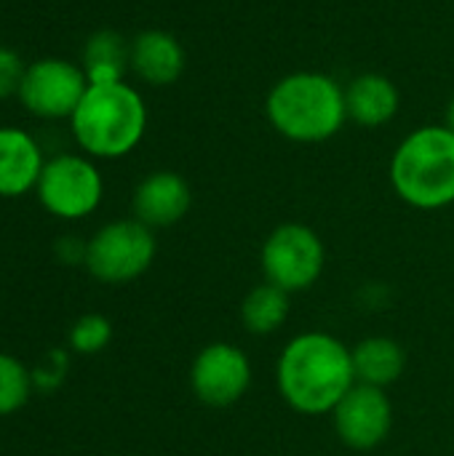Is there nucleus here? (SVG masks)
<instances>
[{
    "label": "nucleus",
    "mask_w": 454,
    "mask_h": 456,
    "mask_svg": "<svg viewBox=\"0 0 454 456\" xmlns=\"http://www.w3.org/2000/svg\"><path fill=\"white\" fill-rule=\"evenodd\" d=\"M393 192L417 211H442L454 203V134L420 126L407 134L388 166Z\"/></svg>",
    "instance_id": "obj_4"
},
{
    "label": "nucleus",
    "mask_w": 454,
    "mask_h": 456,
    "mask_svg": "<svg viewBox=\"0 0 454 456\" xmlns=\"http://www.w3.org/2000/svg\"><path fill=\"white\" fill-rule=\"evenodd\" d=\"M158 254L155 230L139 219H112L86 240L83 267L104 286H126L142 278Z\"/></svg>",
    "instance_id": "obj_5"
},
{
    "label": "nucleus",
    "mask_w": 454,
    "mask_h": 456,
    "mask_svg": "<svg viewBox=\"0 0 454 456\" xmlns=\"http://www.w3.org/2000/svg\"><path fill=\"white\" fill-rule=\"evenodd\" d=\"M444 126L450 128L454 134V96L450 99V104H447V112H444Z\"/></svg>",
    "instance_id": "obj_23"
},
{
    "label": "nucleus",
    "mask_w": 454,
    "mask_h": 456,
    "mask_svg": "<svg viewBox=\"0 0 454 456\" xmlns=\"http://www.w3.org/2000/svg\"><path fill=\"white\" fill-rule=\"evenodd\" d=\"M187 64V53L177 35L166 29H142L131 37V56L128 69L134 77L153 88L174 86Z\"/></svg>",
    "instance_id": "obj_13"
},
{
    "label": "nucleus",
    "mask_w": 454,
    "mask_h": 456,
    "mask_svg": "<svg viewBox=\"0 0 454 456\" xmlns=\"http://www.w3.org/2000/svg\"><path fill=\"white\" fill-rule=\"evenodd\" d=\"M67 123L83 155L94 160H118L131 155L144 139L147 104L126 80L88 83L86 96Z\"/></svg>",
    "instance_id": "obj_3"
},
{
    "label": "nucleus",
    "mask_w": 454,
    "mask_h": 456,
    "mask_svg": "<svg viewBox=\"0 0 454 456\" xmlns=\"http://www.w3.org/2000/svg\"><path fill=\"white\" fill-rule=\"evenodd\" d=\"M128 56L131 40H126L115 29H96L83 45L80 67L86 69L88 83H118L126 80V72H131Z\"/></svg>",
    "instance_id": "obj_16"
},
{
    "label": "nucleus",
    "mask_w": 454,
    "mask_h": 456,
    "mask_svg": "<svg viewBox=\"0 0 454 456\" xmlns=\"http://www.w3.org/2000/svg\"><path fill=\"white\" fill-rule=\"evenodd\" d=\"M56 256L64 262V265H83V259H86V240H80V238H72V235H67V238H62L59 243H56Z\"/></svg>",
    "instance_id": "obj_22"
},
{
    "label": "nucleus",
    "mask_w": 454,
    "mask_h": 456,
    "mask_svg": "<svg viewBox=\"0 0 454 456\" xmlns=\"http://www.w3.org/2000/svg\"><path fill=\"white\" fill-rule=\"evenodd\" d=\"M67 366H70V358H67V353H48V358H45V363L40 366V369H35L32 371V382H35V390H40V393H51V390H56L62 382H64V374H67Z\"/></svg>",
    "instance_id": "obj_21"
},
{
    "label": "nucleus",
    "mask_w": 454,
    "mask_h": 456,
    "mask_svg": "<svg viewBox=\"0 0 454 456\" xmlns=\"http://www.w3.org/2000/svg\"><path fill=\"white\" fill-rule=\"evenodd\" d=\"M193 206V190L177 171L147 174L131 195V216L150 230H166L179 224Z\"/></svg>",
    "instance_id": "obj_11"
},
{
    "label": "nucleus",
    "mask_w": 454,
    "mask_h": 456,
    "mask_svg": "<svg viewBox=\"0 0 454 456\" xmlns=\"http://www.w3.org/2000/svg\"><path fill=\"white\" fill-rule=\"evenodd\" d=\"M35 195L54 219L80 222L102 206L104 176L94 158L83 152H59L45 160Z\"/></svg>",
    "instance_id": "obj_6"
},
{
    "label": "nucleus",
    "mask_w": 454,
    "mask_h": 456,
    "mask_svg": "<svg viewBox=\"0 0 454 456\" xmlns=\"http://www.w3.org/2000/svg\"><path fill=\"white\" fill-rule=\"evenodd\" d=\"M112 342V323L99 313L80 315L67 334V347L75 355H99Z\"/></svg>",
    "instance_id": "obj_19"
},
{
    "label": "nucleus",
    "mask_w": 454,
    "mask_h": 456,
    "mask_svg": "<svg viewBox=\"0 0 454 456\" xmlns=\"http://www.w3.org/2000/svg\"><path fill=\"white\" fill-rule=\"evenodd\" d=\"M276 385L292 411L305 417L332 414L356 385L353 353L329 331H302L284 345Z\"/></svg>",
    "instance_id": "obj_1"
},
{
    "label": "nucleus",
    "mask_w": 454,
    "mask_h": 456,
    "mask_svg": "<svg viewBox=\"0 0 454 456\" xmlns=\"http://www.w3.org/2000/svg\"><path fill=\"white\" fill-rule=\"evenodd\" d=\"M292 294L281 291L278 286L262 281L254 289H249V294L241 302V323L249 334L254 337H270L276 334L286 318H289V302Z\"/></svg>",
    "instance_id": "obj_17"
},
{
    "label": "nucleus",
    "mask_w": 454,
    "mask_h": 456,
    "mask_svg": "<svg viewBox=\"0 0 454 456\" xmlns=\"http://www.w3.org/2000/svg\"><path fill=\"white\" fill-rule=\"evenodd\" d=\"M262 275L286 294L308 291L326 267V246L321 235L302 222H284L270 230L260 251Z\"/></svg>",
    "instance_id": "obj_7"
},
{
    "label": "nucleus",
    "mask_w": 454,
    "mask_h": 456,
    "mask_svg": "<svg viewBox=\"0 0 454 456\" xmlns=\"http://www.w3.org/2000/svg\"><path fill=\"white\" fill-rule=\"evenodd\" d=\"M351 353L356 382L361 385L388 390L393 382L401 379L407 369V350L393 337H367L356 347H351Z\"/></svg>",
    "instance_id": "obj_15"
},
{
    "label": "nucleus",
    "mask_w": 454,
    "mask_h": 456,
    "mask_svg": "<svg viewBox=\"0 0 454 456\" xmlns=\"http://www.w3.org/2000/svg\"><path fill=\"white\" fill-rule=\"evenodd\" d=\"M332 425L340 444L353 452H372L391 436L393 403L385 390L356 382L332 411Z\"/></svg>",
    "instance_id": "obj_10"
},
{
    "label": "nucleus",
    "mask_w": 454,
    "mask_h": 456,
    "mask_svg": "<svg viewBox=\"0 0 454 456\" xmlns=\"http://www.w3.org/2000/svg\"><path fill=\"white\" fill-rule=\"evenodd\" d=\"M40 142L16 126H0V198L13 200L35 192L45 166Z\"/></svg>",
    "instance_id": "obj_12"
},
{
    "label": "nucleus",
    "mask_w": 454,
    "mask_h": 456,
    "mask_svg": "<svg viewBox=\"0 0 454 456\" xmlns=\"http://www.w3.org/2000/svg\"><path fill=\"white\" fill-rule=\"evenodd\" d=\"M86 91L88 77L80 61L43 56L27 64L16 99L37 120H70Z\"/></svg>",
    "instance_id": "obj_8"
},
{
    "label": "nucleus",
    "mask_w": 454,
    "mask_h": 456,
    "mask_svg": "<svg viewBox=\"0 0 454 456\" xmlns=\"http://www.w3.org/2000/svg\"><path fill=\"white\" fill-rule=\"evenodd\" d=\"M265 118L276 134L297 144H321L348 123L345 86L332 75L300 69L284 75L265 99Z\"/></svg>",
    "instance_id": "obj_2"
},
{
    "label": "nucleus",
    "mask_w": 454,
    "mask_h": 456,
    "mask_svg": "<svg viewBox=\"0 0 454 456\" xmlns=\"http://www.w3.org/2000/svg\"><path fill=\"white\" fill-rule=\"evenodd\" d=\"M345 107H348V120H353L356 126L380 128L399 115L401 94L388 75L364 72L345 86Z\"/></svg>",
    "instance_id": "obj_14"
},
{
    "label": "nucleus",
    "mask_w": 454,
    "mask_h": 456,
    "mask_svg": "<svg viewBox=\"0 0 454 456\" xmlns=\"http://www.w3.org/2000/svg\"><path fill=\"white\" fill-rule=\"evenodd\" d=\"M252 387V361L233 342H209L190 366V390L209 409L238 403Z\"/></svg>",
    "instance_id": "obj_9"
},
{
    "label": "nucleus",
    "mask_w": 454,
    "mask_h": 456,
    "mask_svg": "<svg viewBox=\"0 0 454 456\" xmlns=\"http://www.w3.org/2000/svg\"><path fill=\"white\" fill-rule=\"evenodd\" d=\"M24 69H27V64L21 61V56L13 48L0 45V102L19 94Z\"/></svg>",
    "instance_id": "obj_20"
},
{
    "label": "nucleus",
    "mask_w": 454,
    "mask_h": 456,
    "mask_svg": "<svg viewBox=\"0 0 454 456\" xmlns=\"http://www.w3.org/2000/svg\"><path fill=\"white\" fill-rule=\"evenodd\" d=\"M35 393L32 371L13 355L0 353V417H11L27 406Z\"/></svg>",
    "instance_id": "obj_18"
}]
</instances>
